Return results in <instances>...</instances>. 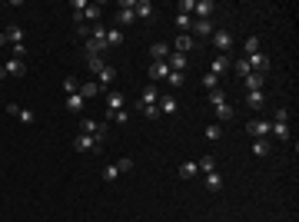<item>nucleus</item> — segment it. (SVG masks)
<instances>
[{"mask_svg":"<svg viewBox=\"0 0 299 222\" xmlns=\"http://www.w3.org/2000/svg\"><path fill=\"white\" fill-rule=\"evenodd\" d=\"M80 133L93 136L100 146L107 143V123H97V120H80Z\"/></svg>","mask_w":299,"mask_h":222,"instance_id":"1","label":"nucleus"},{"mask_svg":"<svg viewBox=\"0 0 299 222\" xmlns=\"http://www.w3.org/2000/svg\"><path fill=\"white\" fill-rule=\"evenodd\" d=\"M7 77H27V63H23V60H17V56H13V60H7V63L0 67V80H7Z\"/></svg>","mask_w":299,"mask_h":222,"instance_id":"2","label":"nucleus"},{"mask_svg":"<svg viewBox=\"0 0 299 222\" xmlns=\"http://www.w3.org/2000/svg\"><path fill=\"white\" fill-rule=\"evenodd\" d=\"M246 133L253 136V139H266V136L273 133V123L269 120H253L249 126H246Z\"/></svg>","mask_w":299,"mask_h":222,"instance_id":"3","label":"nucleus"},{"mask_svg":"<svg viewBox=\"0 0 299 222\" xmlns=\"http://www.w3.org/2000/svg\"><path fill=\"white\" fill-rule=\"evenodd\" d=\"M246 63H249V70H253V73H269V56L263 53V50H259V53H249L246 56Z\"/></svg>","mask_w":299,"mask_h":222,"instance_id":"4","label":"nucleus"},{"mask_svg":"<svg viewBox=\"0 0 299 222\" xmlns=\"http://www.w3.org/2000/svg\"><path fill=\"white\" fill-rule=\"evenodd\" d=\"M213 46H216V50H220V53H230L233 50V34L230 30H213Z\"/></svg>","mask_w":299,"mask_h":222,"instance_id":"5","label":"nucleus"},{"mask_svg":"<svg viewBox=\"0 0 299 222\" xmlns=\"http://www.w3.org/2000/svg\"><path fill=\"white\" fill-rule=\"evenodd\" d=\"M73 149H77V153H97V149H103V146H100L97 139H93V136L80 133L77 139H73Z\"/></svg>","mask_w":299,"mask_h":222,"instance_id":"6","label":"nucleus"},{"mask_svg":"<svg viewBox=\"0 0 299 222\" xmlns=\"http://www.w3.org/2000/svg\"><path fill=\"white\" fill-rule=\"evenodd\" d=\"M126 169H133V159H120V163L107 166V169H103V182H113V179L120 176V173H126Z\"/></svg>","mask_w":299,"mask_h":222,"instance_id":"7","label":"nucleus"},{"mask_svg":"<svg viewBox=\"0 0 299 222\" xmlns=\"http://www.w3.org/2000/svg\"><path fill=\"white\" fill-rule=\"evenodd\" d=\"M133 20H136V10H133L130 0H123L120 10H117V23H120V27H126V23H133Z\"/></svg>","mask_w":299,"mask_h":222,"instance_id":"8","label":"nucleus"},{"mask_svg":"<svg viewBox=\"0 0 299 222\" xmlns=\"http://www.w3.org/2000/svg\"><path fill=\"white\" fill-rule=\"evenodd\" d=\"M213 10H216V7H213L210 0H196V3H193V13H196V20H210ZM193 13H189V17H193Z\"/></svg>","mask_w":299,"mask_h":222,"instance_id":"9","label":"nucleus"},{"mask_svg":"<svg viewBox=\"0 0 299 222\" xmlns=\"http://www.w3.org/2000/svg\"><path fill=\"white\" fill-rule=\"evenodd\" d=\"M156 110L166 113V116H173V113H177V96H173V93H163V96L156 100Z\"/></svg>","mask_w":299,"mask_h":222,"instance_id":"10","label":"nucleus"},{"mask_svg":"<svg viewBox=\"0 0 299 222\" xmlns=\"http://www.w3.org/2000/svg\"><path fill=\"white\" fill-rule=\"evenodd\" d=\"M233 67V60H230V53H216L213 56V70L210 73H216V77H223V73H226V70Z\"/></svg>","mask_w":299,"mask_h":222,"instance_id":"11","label":"nucleus"},{"mask_svg":"<svg viewBox=\"0 0 299 222\" xmlns=\"http://www.w3.org/2000/svg\"><path fill=\"white\" fill-rule=\"evenodd\" d=\"M133 10H136L140 20H153V17H156V10H153V3H150V0H136V3H133Z\"/></svg>","mask_w":299,"mask_h":222,"instance_id":"12","label":"nucleus"},{"mask_svg":"<svg viewBox=\"0 0 299 222\" xmlns=\"http://www.w3.org/2000/svg\"><path fill=\"white\" fill-rule=\"evenodd\" d=\"M7 113H10V116H17L20 123H27V126H30V123L37 120V116H33L30 110H23V106H17V103H7Z\"/></svg>","mask_w":299,"mask_h":222,"instance_id":"13","label":"nucleus"},{"mask_svg":"<svg viewBox=\"0 0 299 222\" xmlns=\"http://www.w3.org/2000/svg\"><path fill=\"white\" fill-rule=\"evenodd\" d=\"M166 67H170V73H183L186 70V53H170L166 56Z\"/></svg>","mask_w":299,"mask_h":222,"instance_id":"14","label":"nucleus"},{"mask_svg":"<svg viewBox=\"0 0 299 222\" xmlns=\"http://www.w3.org/2000/svg\"><path fill=\"white\" fill-rule=\"evenodd\" d=\"M193 46H196V40H193V37H189V34H179L177 44H173V53H189Z\"/></svg>","mask_w":299,"mask_h":222,"instance_id":"15","label":"nucleus"},{"mask_svg":"<svg viewBox=\"0 0 299 222\" xmlns=\"http://www.w3.org/2000/svg\"><path fill=\"white\" fill-rule=\"evenodd\" d=\"M246 106H249V110H263L266 106L263 89H249V93H246Z\"/></svg>","mask_w":299,"mask_h":222,"instance_id":"16","label":"nucleus"},{"mask_svg":"<svg viewBox=\"0 0 299 222\" xmlns=\"http://www.w3.org/2000/svg\"><path fill=\"white\" fill-rule=\"evenodd\" d=\"M166 77H170V67L166 63H150V80L153 83H166Z\"/></svg>","mask_w":299,"mask_h":222,"instance_id":"17","label":"nucleus"},{"mask_svg":"<svg viewBox=\"0 0 299 222\" xmlns=\"http://www.w3.org/2000/svg\"><path fill=\"white\" fill-rule=\"evenodd\" d=\"M100 17H103V7H100V3H87V10H83V23H90V27H93Z\"/></svg>","mask_w":299,"mask_h":222,"instance_id":"18","label":"nucleus"},{"mask_svg":"<svg viewBox=\"0 0 299 222\" xmlns=\"http://www.w3.org/2000/svg\"><path fill=\"white\" fill-rule=\"evenodd\" d=\"M156 100H160V87H156V83L143 87V93H140V103H150V106H156Z\"/></svg>","mask_w":299,"mask_h":222,"instance_id":"19","label":"nucleus"},{"mask_svg":"<svg viewBox=\"0 0 299 222\" xmlns=\"http://www.w3.org/2000/svg\"><path fill=\"white\" fill-rule=\"evenodd\" d=\"M189 34H196V37H213V23H210V20H193Z\"/></svg>","mask_w":299,"mask_h":222,"instance_id":"20","label":"nucleus"},{"mask_svg":"<svg viewBox=\"0 0 299 222\" xmlns=\"http://www.w3.org/2000/svg\"><path fill=\"white\" fill-rule=\"evenodd\" d=\"M113 80H117V70H113V67H103V70L97 73V83H100V89H103V87H110Z\"/></svg>","mask_w":299,"mask_h":222,"instance_id":"21","label":"nucleus"},{"mask_svg":"<svg viewBox=\"0 0 299 222\" xmlns=\"http://www.w3.org/2000/svg\"><path fill=\"white\" fill-rule=\"evenodd\" d=\"M150 53H153V60H156V63H166V56L173 53V50H170L166 44H153V46H150Z\"/></svg>","mask_w":299,"mask_h":222,"instance_id":"22","label":"nucleus"},{"mask_svg":"<svg viewBox=\"0 0 299 222\" xmlns=\"http://www.w3.org/2000/svg\"><path fill=\"white\" fill-rule=\"evenodd\" d=\"M123 93H107V113H117V110H123Z\"/></svg>","mask_w":299,"mask_h":222,"instance_id":"23","label":"nucleus"},{"mask_svg":"<svg viewBox=\"0 0 299 222\" xmlns=\"http://www.w3.org/2000/svg\"><path fill=\"white\" fill-rule=\"evenodd\" d=\"M77 93L83 96V100H90V96H100V83H97V80H90V83H83Z\"/></svg>","mask_w":299,"mask_h":222,"instance_id":"24","label":"nucleus"},{"mask_svg":"<svg viewBox=\"0 0 299 222\" xmlns=\"http://www.w3.org/2000/svg\"><path fill=\"white\" fill-rule=\"evenodd\" d=\"M83 96H80V93H70V96H66V110L70 113H83Z\"/></svg>","mask_w":299,"mask_h":222,"instance_id":"25","label":"nucleus"},{"mask_svg":"<svg viewBox=\"0 0 299 222\" xmlns=\"http://www.w3.org/2000/svg\"><path fill=\"white\" fill-rule=\"evenodd\" d=\"M133 110H136V113H143L146 120H156V116H160V110H156V106H150V103H140V100L133 103Z\"/></svg>","mask_w":299,"mask_h":222,"instance_id":"26","label":"nucleus"},{"mask_svg":"<svg viewBox=\"0 0 299 222\" xmlns=\"http://www.w3.org/2000/svg\"><path fill=\"white\" fill-rule=\"evenodd\" d=\"M213 116H216L220 123L233 120V106H230V103H223V106H213Z\"/></svg>","mask_w":299,"mask_h":222,"instance_id":"27","label":"nucleus"},{"mask_svg":"<svg viewBox=\"0 0 299 222\" xmlns=\"http://www.w3.org/2000/svg\"><path fill=\"white\" fill-rule=\"evenodd\" d=\"M123 44V30L120 27H110V30H107V46H120Z\"/></svg>","mask_w":299,"mask_h":222,"instance_id":"28","label":"nucleus"},{"mask_svg":"<svg viewBox=\"0 0 299 222\" xmlns=\"http://www.w3.org/2000/svg\"><path fill=\"white\" fill-rule=\"evenodd\" d=\"M243 83H246V89H259L266 83V77L263 73H249V77H243Z\"/></svg>","mask_w":299,"mask_h":222,"instance_id":"29","label":"nucleus"},{"mask_svg":"<svg viewBox=\"0 0 299 222\" xmlns=\"http://www.w3.org/2000/svg\"><path fill=\"white\" fill-rule=\"evenodd\" d=\"M206 189H210L213 196L223 189V176H220V173H210V176H206Z\"/></svg>","mask_w":299,"mask_h":222,"instance_id":"30","label":"nucleus"},{"mask_svg":"<svg viewBox=\"0 0 299 222\" xmlns=\"http://www.w3.org/2000/svg\"><path fill=\"white\" fill-rule=\"evenodd\" d=\"M3 34H7V44H23V30L17 27V23H13V27H7Z\"/></svg>","mask_w":299,"mask_h":222,"instance_id":"31","label":"nucleus"},{"mask_svg":"<svg viewBox=\"0 0 299 222\" xmlns=\"http://www.w3.org/2000/svg\"><path fill=\"white\" fill-rule=\"evenodd\" d=\"M273 123V120H269ZM273 136H279L283 143H289V123H273Z\"/></svg>","mask_w":299,"mask_h":222,"instance_id":"32","label":"nucleus"},{"mask_svg":"<svg viewBox=\"0 0 299 222\" xmlns=\"http://www.w3.org/2000/svg\"><path fill=\"white\" fill-rule=\"evenodd\" d=\"M177 173H179V179H193V176L199 173V166H196V163H183V166H179Z\"/></svg>","mask_w":299,"mask_h":222,"instance_id":"33","label":"nucleus"},{"mask_svg":"<svg viewBox=\"0 0 299 222\" xmlns=\"http://www.w3.org/2000/svg\"><path fill=\"white\" fill-rule=\"evenodd\" d=\"M196 166H199V173H206V176H210V173H216V163H213V156H203Z\"/></svg>","mask_w":299,"mask_h":222,"instance_id":"34","label":"nucleus"},{"mask_svg":"<svg viewBox=\"0 0 299 222\" xmlns=\"http://www.w3.org/2000/svg\"><path fill=\"white\" fill-rule=\"evenodd\" d=\"M206 139H213V143L223 139V126H220V123H210V126H206Z\"/></svg>","mask_w":299,"mask_h":222,"instance_id":"35","label":"nucleus"},{"mask_svg":"<svg viewBox=\"0 0 299 222\" xmlns=\"http://www.w3.org/2000/svg\"><path fill=\"white\" fill-rule=\"evenodd\" d=\"M177 27L183 30V34H189V27H193V17H189V13H177Z\"/></svg>","mask_w":299,"mask_h":222,"instance_id":"36","label":"nucleus"},{"mask_svg":"<svg viewBox=\"0 0 299 222\" xmlns=\"http://www.w3.org/2000/svg\"><path fill=\"white\" fill-rule=\"evenodd\" d=\"M253 156H259V159L269 156V143H266V139H256V143H253Z\"/></svg>","mask_w":299,"mask_h":222,"instance_id":"37","label":"nucleus"},{"mask_svg":"<svg viewBox=\"0 0 299 222\" xmlns=\"http://www.w3.org/2000/svg\"><path fill=\"white\" fill-rule=\"evenodd\" d=\"M243 50H246V56H249V53H259V37H246Z\"/></svg>","mask_w":299,"mask_h":222,"instance_id":"38","label":"nucleus"},{"mask_svg":"<svg viewBox=\"0 0 299 222\" xmlns=\"http://www.w3.org/2000/svg\"><path fill=\"white\" fill-rule=\"evenodd\" d=\"M183 80H186L183 73H170V77H166V87H170V89H179V87H183Z\"/></svg>","mask_w":299,"mask_h":222,"instance_id":"39","label":"nucleus"},{"mask_svg":"<svg viewBox=\"0 0 299 222\" xmlns=\"http://www.w3.org/2000/svg\"><path fill=\"white\" fill-rule=\"evenodd\" d=\"M87 67L93 70V73H100V70L107 67V63H103V56H87Z\"/></svg>","mask_w":299,"mask_h":222,"instance_id":"40","label":"nucleus"},{"mask_svg":"<svg viewBox=\"0 0 299 222\" xmlns=\"http://www.w3.org/2000/svg\"><path fill=\"white\" fill-rule=\"evenodd\" d=\"M203 87L206 89H220V77H216V73H206V77H203Z\"/></svg>","mask_w":299,"mask_h":222,"instance_id":"41","label":"nucleus"},{"mask_svg":"<svg viewBox=\"0 0 299 222\" xmlns=\"http://www.w3.org/2000/svg\"><path fill=\"white\" fill-rule=\"evenodd\" d=\"M210 103L213 106H223V103H226V93H223V89H210Z\"/></svg>","mask_w":299,"mask_h":222,"instance_id":"42","label":"nucleus"},{"mask_svg":"<svg viewBox=\"0 0 299 222\" xmlns=\"http://www.w3.org/2000/svg\"><path fill=\"white\" fill-rule=\"evenodd\" d=\"M107 120H110V123H126V120H130V113L117 110V113H107Z\"/></svg>","mask_w":299,"mask_h":222,"instance_id":"43","label":"nucleus"},{"mask_svg":"<svg viewBox=\"0 0 299 222\" xmlns=\"http://www.w3.org/2000/svg\"><path fill=\"white\" fill-rule=\"evenodd\" d=\"M273 123H289V110L286 106H279V110L273 113Z\"/></svg>","mask_w":299,"mask_h":222,"instance_id":"44","label":"nucleus"},{"mask_svg":"<svg viewBox=\"0 0 299 222\" xmlns=\"http://www.w3.org/2000/svg\"><path fill=\"white\" fill-rule=\"evenodd\" d=\"M90 34H93V27H90V23H77V37L90 40Z\"/></svg>","mask_w":299,"mask_h":222,"instance_id":"45","label":"nucleus"},{"mask_svg":"<svg viewBox=\"0 0 299 222\" xmlns=\"http://www.w3.org/2000/svg\"><path fill=\"white\" fill-rule=\"evenodd\" d=\"M233 67H236V73H239V77H249V73H253V70H249V63H246V60H239V63H233Z\"/></svg>","mask_w":299,"mask_h":222,"instance_id":"46","label":"nucleus"},{"mask_svg":"<svg viewBox=\"0 0 299 222\" xmlns=\"http://www.w3.org/2000/svg\"><path fill=\"white\" fill-rule=\"evenodd\" d=\"M63 89H66V96H70V93H77V80L66 77V80H63Z\"/></svg>","mask_w":299,"mask_h":222,"instance_id":"47","label":"nucleus"},{"mask_svg":"<svg viewBox=\"0 0 299 222\" xmlns=\"http://www.w3.org/2000/svg\"><path fill=\"white\" fill-rule=\"evenodd\" d=\"M193 3L196 0H179V13H193Z\"/></svg>","mask_w":299,"mask_h":222,"instance_id":"48","label":"nucleus"},{"mask_svg":"<svg viewBox=\"0 0 299 222\" xmlns=\"http://www.w3.org/2000/svg\"><path fill=\"white\" fill-rule=\"evenodd\" d=\"M3 44H7V34H0V46H3Z\"/></svg>","mask_w":299,"mask_h":222,"instance_id":"49","label":"nucleus"}]
</instances>
